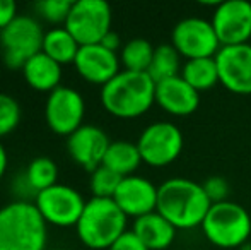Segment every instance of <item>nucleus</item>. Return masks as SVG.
Listing matches in <instances>:
<instances>
[{
  "mask_svg": "<svg viewBox=\"0 0 251 250\" xmlns=\"http://www.w3.org/2000/svg\"><path fill=\"white\" fill-rule=\"evenodd\" d=\"M123 177L115 173L113 170L106 168L104 165L98 167L94 171H91V180L89 187L93 192V197H100V199H113L122 184Z\"/></svg>",
  "mask_w": 251,
  "mask_h": 250,
  "instance_id": "obj_26",
  "label": "nucleus"
},
{
  "mask_svg": "<svg viewBox=\"0 0 251 250\" xmlns=\"http://www.w3.org/2000/svg\"><path fill=\"white\" fill-rule=\"evenodd\" d=\"M86 115V101L77 89L60 86L51 91L45 103V120L51 132L69 137L82 127Z\"/></svg>",
  "mask_w": 251,
  "mask_h": 250,
  "instance_id": "obj_11",
  "label": "nucleus"
},
{
  "mask_svg": "<svg viewBox=\"0 0 251 250\" xmlns=\"http://www.w3.org/2000/svg\"><path fill=\"white\" fill-rule=\"evenodd\" d=\"M21 105L14 96L0 93V139L16 130L21 122Z\"/></svg>",
  "mask_w": 251,
  "mask_h": 250,
  "instance_id": "obj_27",
  "label": "nucleus"
},
{
  "mask_svg": "<svg viewBox=\"0 0 251 250\" xmlns=\"http://www.w3.org/2000/svg\"><path fill=\"white\" fill-rule=\"evenodd\" d=\"M200 228L205 238L215 247L239 249L250 242L251 216L241 204L226 200L212 204Z\"/></svg>",
  "mask_w": 251,
  "mask_h": 250,
  "instance_id": "obj_5",
  "label": "nucleus"
},
{
  "mask_svg": "<svg viewBox=\"0 0 251 250\" xmlns=\"http://www.w3.org/2000/svg\"><path fill=\"white\" fill-rule=\"evenodd\" d=\"M221 47H234L251 41V3L246 0H226L215 5L212 16Z\"/></svg>",
  "mask_w": 251,
  "mask_h": 250,
  "instance_id": "obj_12",
  "label": "nucleus"
},
{
  "mask_svg": "<svg viewBox=\"0 0 251 250\" xmlns=\"http://www.w3.org/2000/svg\"><path fill=\"white\" fill-rule=\"evenodd\" d=\"M80 45L72 34L67 31V28H53L45 33L43 40V54L53 58L55 62L62 63H74L77 54H79Z\"/></svg>",
  "mask_w": 251,
  "mask_h": 250,
  "instance_id": "obj_21",
  "label": "nucleus"
},
{
  "mask_svg": "<svg viewBox=\"0 0 251 250\" xmlns=\"http://www.w3.org/2000/svg\"><path fill=\"white\" fill-rule=\"evenodd\" d=\"M70 0H41L36 3V10L40 12V16L43 19H47L48 23H65L67 17L72 9Z\"/></svg>",
  "mask_w": 251,
  "mask_h": 250,
  "instance_id": "obj_28",
  "label": "nucleus"
},
{
  "mask_svg": "<svg viewBox=\"0 0 251 250\" xmlns=\"http://www.w3.org/2000/svg\"><path fill=\"white\" fill-rule=\"evenodd\" d=\"M155 103L169 115L188 117L199 110L200 93L195 91L181 76L155 83Z\"/></svg>",
  "mask_w": 251,
  "mask_h": 250,
  "instance_id": "obj_17",
  "label": "nucleus"
},
{
  "mask_svg": "<svg viewBox=\"0 0 251 250\" xmlns=\"http://www.w3.org/2000/svg\"><path fill=\"white\" fill-rule=\"evenodd\" d=\"M140 163L144 161L139 147L137 144L128 142V140H113L106 151L104 160H102V165L106 168L113 170L123 178L135 173Z\"/></svg>",
  "mask_w": 251,
  "mask_h": 250,
  "instance_id": "obj_20",
  "label": "nucleus"
},
{
  "mask_svg": "<svg viewBox=\"0 0 251 250\" xmlns=\"http://www.w3.org/2000/svg\"><path fill=\"white\" fill-rule=\"evenodd\" d=\"M171 45L186 60L212 58L222 48L212 21L201 17H186L179 21L173 28Z\"/></svg>",
  "mask_w": 251,
  "mask_h": 250,
  "instance_id": "obj_9",
  "label": "nucleus"
},
{
  "mask_svg": "<svg viewBox=\"0 0 251 250\" xmlns=\"http://www.w3.org/2000/svg\"><path fill=\"white\" fill-rule=\"evenodd\" d=\"M207 197L210 199L212 204H219V202H226L229 195V184L226 178L222 177H208L207 180L201 184Z\"/></svg>",
  "mask_w": 251,
  "mask_h": 250,
  "instance_id": "obj_29",
  "label": "nucleus"
},
{
  "mask_svg": "<svg viewBox=\"0 0 251 250\" xmlns=\"http://www.w3.org/2000/svg\"><path fill=\"white\" fill-rule=\"evenodd\" d=\"M101 45L104 48H108L109 52H115V54H116V50L122 47V40H120L118 33H115V31H109V33L101 40Z\"/></svg>",
  "mask_w": 251,
  "mask_h": 250,
  "instance_id": "obj_32",
  "label": "nucleus"
},
{
  "mask_svg": "<svg viewBox=\"0 0 251 250\" xmlns=\"http://www.w3.org/2000/svg\"><path fill=\"white\" fill-rule=\"evenodd\" d=\"M84 197L69 185L56 184L53 187L41 190L34 199V206L47 224L67 228L77 226L86 207Z\"/></svg>",
  "mask_w": 251,
  "mask_h": 250,
  "instance_id": "obj_10",
  "label": "nucleus"
},
{
  "mask_svg": "<svg viewBox=\"0 0 251 250\" xmlns=\"http://www.w3.org/2000/svg\"><path fill=\"white\" fill-rule=\"evenodd\" d=\"M7 165H9V156H7V151H5V147H3V144L0 142V178L5 175Z\"/></svg>",
  "mask_w": 251,
  "mask_h": 250,
  "instance_id": "obj_33",
  "label": "nucleus"
},
{
  "mask_svg": "<svg viewBox=\"0 0 251 250\" xmlns=\"http://www.w3.org/2000/svg\"><path fill=\"white\" fill-rule=\"evenodd\" d=\"M23 74L26 83L33 89L41 91V93H51L56 87H60L62 65L48 57L47 54L40 52L24 63Z\"/></svg>",
  "mask_w": 251,
  "mask_h": 250,
  "instance_id": "obj_19",
  "label": "nucleus"
},
{
  "mask_svg": "<svg viewBox=\"0 0 251 250\" xmlns=\"http://www.w3.org/2000/svg\"><path fill=\"white\" fill-rule=\"evenodd\" d=\"M24 178H26L27 185L34 190V194H40L41 190H47L56 185L58 180V167L51 158L47 156H38L27 165L26 171H24Z\"/></svg>",
  "mask_w": 251,
  "mask_h": 250,
  "instance_id": "obj_25",
  "label": "nucleus"
},
{
  "mask_svg": "<svg viewBox=\"0 0 251 250\" xmlns=\"http://www.w3.org/2000/svg\"><path fill=\"white\" fill-rule=\"evenodd\" d=\"M212 207L201 184L190 178H169L159 185L157 213L162 214L176 230H192L201 226Z\"/></svg>",
  "mask_w": 251,
  "mask_h": 250,
  "instance_id": "obj_1",
  "label": "nucleus"
},
{
  "mask_svg": "<svg viewBox=\"0 0 251 250\" xmlns=\"http://www.w3.org/2000/svg\"><path fill=\"white\" fill-rule=\"evenodd\" d=\"M109 144L111 140L104 130L89 124H84L67 137V151L70 158L87 171H94L101 167Z\"/></svg>",
  "mask_w": 251,
  "mask_h": 250,
  "instance_id": "obj_14",
  "label": "nucleus"
},
{
  "mask_svg": "<svg viewBox=\"0 0 251 250\" xmlns=\"http://www.w3.org/2000/svg\"><path fill=\"white\" fill-rule=\"evenodd\" d=\"M108 250H149L132 230H126Z\"/></svg>",
  "mask_w": 251,
  "mask_h": 250,
  "instance_id": "obj_30",
  "label": "nucleus"
},
{
  "mask_svg": "<svg viewBox=\"0 0 251 250\" xmlns=\"http://www.w3.org/2000/svg\"><path fill=\"white\" fill-rule=\"evenodd\" d=\"M17 17V3L14 0H0V31L5 29Z\"/></svg>",
  "mask_w": 251,
  "mask_h": 250,
  "instance_id": "obj_31",
  "label": "nucleus"
},
{
  "mask_svg": "<svg viewBox=\"0 0 251 250\" xmlns=\"http://www.w3.org/2000/svg\"><path fill=\"white\" fill-rule=\"evenodd\" d=\"M157 192L159 187H155L149 178L130 175L122 180L113 200L126 218L132 216L137 220L157 209Z\"/></svg>",
  "mask_w": 251,
  "mask_h": 250,
  "instance_id": "obj_15",
  "label": "nucleus"
},
{
  "mask_svg": "<svg viewBox=\"0 0 251 250\" xmlns=\"http://www.w3.org/2000/svg\"><path fill=\"white\" fill-rule=\"evenodd\" d=\"M120 57L115 52H109L101 43L86 45L79 48L74 65L84 81L98 86L108 84L116 74H120Z\"/></svg>",
  "mask_w": 251,
  "mask_h": 250,
  "instance_id": "obj_16",
  "label": "nucleus"
},
{
  "mask_svg": "<svg viewBox=\"0 0 251 250\" xmlns=\"http://www.w3.org/2000/svg\"><path fill=\"white\" fill-rule=\"evenodd\" d=\"M135 144L144 163L152 168H164L175 163L181 154L183 132L169 122H154L142 130Z\"/></svg>",
  "mask_w": 251,
  "mask_h": 250,
  "instance_id": "obj_8",
  "label": "nucleus"
},
{
  "mask_svg": "<svg viewBox=\"0 0 251 250\" xmlns=\"http://www.w3.org/2000/svg\"><path fill=\"white\" fill-rule=\"evenodd\" d=\"M45 31L31 16H17L5 29L0 31L3 62L9 69L23 70L24 63L43 50Z\"/></svg>",
  "mask_w": 251,
  "mask_h": 250,
  "instance_id": "obj_6",
  "label": "nucleus"
},
{
  "mask_svg": "<svg viewBox=\"0 0 251 250\" xmlns=\"http://www.w3.org/2000/svg\"><path fill=\"white\" fill-rule=\"evenodd\" d=\"M181 55L173 45H159L154 52L152 63L147 70L154 83H161L164 79L181 76Z\"/></svg>",
  "mask_w": 251,
  "mask_h": 250,
  "instance_id": "obj_23",
  "label": "nucleus"
},
{
  "mask_svg": "<svg viewBox=\"0 0 251 250\" xmlns=\"http://www.w3.org/2000/svg\"><path fill=\"white\" fill-rule=\"evenodd\" d=\"M79 240L91 250H108L126 231V214L113 199L93 197L75 226Z\"/></svg>",
  "mask_w": 251,
  "mask_h": 250,
  "instance_id": "obj_4",
  "label": "nucleus"
},
{
  "mask_svg": "<svg viewBox=\"0 0 251 250\" xmlns=\"http://www.w3.org/2000/svg\"><path fill=\"white\" fill-rule=\"evenodd\" d=\"M111 7L104 0H77L72 3L65 28L80 47L98 45L111 31Z\"/></svg>",
  "mask_w": 251,
  "mask_h": 250,
  "instance_id": "obj_7",
  "label": "nucleus"
},
{
  "mask_svg": "<svg viewBox=\"0 0 251 250\" xmlns=\"http://www.w3.org/2000/svg\"><path fill=\"white\" fill-rule=\"evenodd\" d=\"M101 103L116 118H137L155 103V83L147 72L120 70L101 87Z\"/></svg>",
  "mask_w": 251,
  "mask_h": 250,
  "instance_id": "obj_2",
  "label": "nucleus"
},
{
  "mask_svg": "<svg viewBox=\"0 0 251 250\" xmlns=\"http://www.w3.org/2000/svg\"><path fill=\"white\" fill-rule=\"evenodd\" d=\"M155 48L146 38H133L122 47L120 62L130 72H147L152 63Z\"/></svg>",
  "mask_w": 251,
  "mask_h": 250,
  "instance_id": "obj_24",
  "label": "nucleus"
},
{
  "mask_svg": "<svg viewBox=\"0 0 251 250\" xmlns=\"http://www.w3.org/2000/svg\"><path fill=\"white\" fill-rule=\"evenodd\" d=\"M215 62L226 89L234 94H251V43L222 47Z\"/></svg>",
  "mask_w": 251,
  "mask_h": 250,
  "instance_id": "obj_13",
  "label": "nucleus"
},
{
  "mask_svg": "<svg viewBox=\"0 0 251 250\" xmlns=\"http://www.w3.org/2000/svg\"><path fill=\"white\" fill-rule=\"evenodd\" d=\"M239 250H251V242H246L243 247H239Z\"/></svg>",
  "mask_w": 251,
  "mask_h": 250,
  "instance_id": "obj_34",
  "label": "nucleus"
},
{
  "mask_svg": "<svg viewBox=\"0 0 251 250\" xmlns=\"http://www.w3.org/2000/svg\"><path fill=\"white\" fill-rule=\"evenodd\" d=\"M132 231L149 250H166L176 238V228L157 211L133 221Z\"/></svg>",
  "mask_w": 251,
  "mask_h": 250,
  "instance_id": "obj_18",
  "label": "nucleus"
},
{
  "mask_svg": "<svg viewBox=\"0 0 251 250\" xmlns=\"http://www.w3.org/2000/svg\"><path fill=\"white\" fill-rule=\"evenodd\" d=\"M48 224L34 202L14 200L0 207V250H45Z\"/></svg>",
  "mask_w": 251,
  "mask_h": 250,
  "instance_id": "obj_3",
  "label": "nucleus"
},
{
  "mask_svg": "<svg viewBox=\"0 0 251 250\" xmlns=\"http://www.w3.org/2000/svg\"><path fill=\"white\" fill-rule=\"evenodd\" d=\"M181 77L193 87L195 91L212 89L215 84L221 83L219 79V69L215 57L212 58H195L183 63Z\"/></svg>",
  "mask_w": 251,
  "mask_h": 250,
  "instance_id": "obj_22",
  "label": "nucleus"
}]
</instances>
